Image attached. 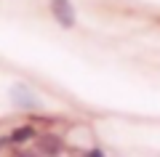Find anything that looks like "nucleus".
<instances>
[{
	"label": "nucleus",
	"instance_id": "1",
	"mask_svg": "<svg viewBox=\"0 0 160 157\" xmlns=\"http://www.w3.org/2000/svg\"><path fill=\"white\" fill-rule=\"evenodd\" d=\"M51 13L62 27H75V8L69 0H51Z\"/></svg>",
	"mask_w": 160,
	"mask_h": 157
},
{
	"label": "nucleus",
	"instance_id": "2",
	"mask_svg": "<svg viewBox=\"0 0 160 157\" xmlns=\"http://www.w3.org/2000/svg\"><path fill=\"white\" fill-rule=\"evenodd\" d=\"M35 146H38V152H40L43 157H59L64 144H62V139H59V136L46 133V136H40V139H38V144H35Z\"/></svg>",
	"mask_w": 160,
	"mask_h": 157
},
{
	"label": "nucleus",
	"instance_id": "3",
	"mask_svg": "<svg viewBox=\"0 0 160 157\" xmlns=\"http://www.w3.org/2000/svg\"><path fill=\"white\" fill-rule=\"evenodd\" d=\"M11 96H13V101H16V104H22V107H27V109L38 107V99H35V96L29 93L24 85H16V88L11 91Z\"/></svg>",
	"mask_w": 160,
	"mask_h": 157
},
{
	"label": "nucleus",
	"instance_id": "4",
	"mask_svg": "<svg viewBox=\"0 0 160 157\" xmlns=\"http://www.w3.org/2000/svg\"><path fill=\"white\" fill-rule=\"evenodd\" d=\"M35 139V128H29V125H22V128L11 130V136H8V141L11 144H24V141Z\"/></svg>",
	"mask_w": 160,
	"mask_h": 157
},
{
	"label": "nucleus",
	"instance_id": "5",
	"mask_svg": "<svg viewBox=\"0 0 160 157\" xmlns=\"http://www.w3.org/2000/svg\"><path fill=\"white\" fill-rule=\"evenodd\" d=\"M88 157H104V155H102L99 149H93V152H88Z\"/></svg>",
	"mask_w": 160,
	"mask_h": 157
},
{
	"label": "nucleus",
	"instance_id": "6",
	"mask_svg": "<svg viewBox=\"0 0 160 157\" xmlns=\"http://www.w3.org/2000/svg\"><path fill=\"white\" fill-rule=\"evenodd\" d=\"M22 157H35V155H22Z\"/></svg>",
	"mask_w": 160,
	"mask_h": 157
}]
</instances>
